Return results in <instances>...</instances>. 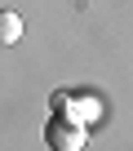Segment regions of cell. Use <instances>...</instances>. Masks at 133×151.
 <instances>
[{"label": "cell", "instance_id": "cell-1", "mask_svg": "<svg viewBox=\"0 0 133 151\" xmlns=\"http://www.w3.org/2000/svg\"><path fill=\"white\" fill-rule=\"evenodd\" d=\"M84 124H76V120H66V116H49V124H44V142L53 147V151H84Z\"/></svg>", "mask_w": 133, "mask_h": 151}, {"label": "cell", "instance_id": "cell-4", "mask_svg": "<svg viewBox=\"0 0 133 151\" xmlns=\"http://www.w3.org/2000/svg\"><path fill=\"white\" fill-rule=\"evenodd\" d=\"M71 102V89H58L53 98H49V107H53V116H62V107Z\"/></svg>", "mask_w": 133, "mask_h": 151}, {"label": "cell", "instance_id": "cell-3", "mask_svg": "<svg viewBox=\"0 0 133 151\" xmlns=\"http://www.w3.org/2000/svg\"><path fill=\"white\" fill-rule=\"evenodd\" d=\"M22 40V18L14 9H0V45H18Z\"/></svg>", "mask_w": 133, "mask_h": 151}, {"label": "cell", "instance_id": "cell-2", "mask_svg": "<svg viewBox=\"0 0 133 151\" xmlns=\"http://www.w3.org/2000/svg\"><path fill=\"white\" fill-rule=\"evenodd\" d=\"M62 116L89 129V124H102V116H107V107H102V98H93V93H71V102L62 107Z\"/></svg>", "mask_w": 133, "mask_h": 151}]
</instances>
